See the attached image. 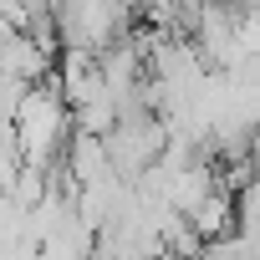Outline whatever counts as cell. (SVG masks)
Instances as JSON below:
<instances>
[{
	"mask_svg": "<svg viewBox=\"0 0 260 260\" xmlns=\"http://www.w3.org/2000/svg\"><path fill=\"white\" fill-rule=\"evenodd\" d=\"M67 102L56 97L51 82L31 87L11 117L16 127V143H21V169H36V174H51V158L61 153V138H67Z\"/></svg>",
	"mask_w": 260,
	"mask_h": 260,
	"instance_id": "obj_1",
	"label": "cell"
}]
</instances>
